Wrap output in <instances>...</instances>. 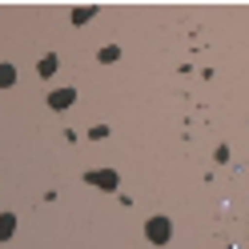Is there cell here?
Instances as JSON below:
<instances>
[{"label":"cell","instance_id":"cell-1","mask_svg":"<svg viewBox=\"0 0 249 249\" xmlns=\"http://www.w3.org/2000/svg\"><path fill=\"white\" fill-rule=\"evenodd\" d=\"M145 237L153 245H165L169 237H173V221H169V217H149L145 221Z\"/></svg>","mask_w":249,"mask_h":249},{"label":"cell","instance_id":"cell-2","mask_svg":"<svg viewBox=\"0 0 249 249\" xmlns=\"http://www.w3.org/2000/svg\"><path fill=\"white\" fill-rule=\"evenodd\" d=\"M85 181L97 185V189H117V173H113V169H92Z\"/></svg>","mask_w":249,"mask_h":249},{"label":"cell","instance_id":"cell-3","mask_svg":"<svg viewBox=\"0 0 249 249\" xmlns=\"http://www.w3.org/2000/svg\"><path fill=\"white\" fill-rule=\"evenodd\" d=\"M76 101V89H56V92H49V105L53 108H69Z\"/></svg>","mask_w":249,"mask_h":249},{"label":"cell","instance_id":"cell-4","mask_svg":"<svg viewBox=\"0 0 249 249\" xmlns=\"http://www.w3.org/2000/svg\"><path fill=\"white\" fill-rule=\"evenodd\" d=\"M12 233H17V217H12V213H0V241H8Z\"/></svg>","mask_w":249,"mask_h":249},{"label":"cell","instance_id":"cell-5","mask_svg":"<svg viewBox=\"0 0 249 249\" xmlns=\"http://www.w3.org/2000/svg\"><path fill=\"white\" fill-rule=\"evenodd\" d=\"M17 85V69L12 65H0V89H12Z\"/></svg>","mask_w":249,"mask_h":249},{"label":"cell","instance_id":"cell-6","mask_svg":"<svg viewBox=\"0 0 249 249\" xmlns=\"http://www.w3.org/2000/svg\"><path fill=\"white\" fill-rule=\"evenodd\" d=\"M36 72H40V76H53V72H56V56L49 53V56H44L40 65H36Z\"/></svg>","mask_w":249,"mask_h":249},{"label":"cell","instance_id":"cell-7","mask_svg":"<svg viewBox=\"0 0 249 249\" xmlns=\"http://www.w3.org/2000/svg\"><path fill=\"white\" fill-rule=\"evenodd\" d=\"M97 56H101V60H105V65H113V60H117V56H121V49H117V44H105V49H101V53H97Z\"/></svg>","mask_w":249,"mask_h":249},{"label":"cell","instance_id":"cell-8","mask_svg":"<svg viewBox=\"0 0 249 249\" xmlns=\"http://www.w3.org/2000/svg\"><path fill=\"white\" fill-rule=\"evenodd\" d=\"M89 17H92V8H76V12H72L76 24H89Z\"/></svg>","mask_w":249,"mask_h":249}]
</instances>
